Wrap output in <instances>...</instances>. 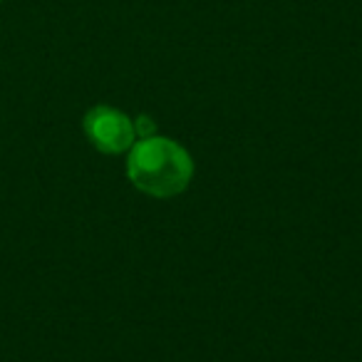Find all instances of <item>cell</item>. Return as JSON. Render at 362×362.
<instances>
[{
  "label": "cell",
  "instance_id": "cell-3",
  "mask_svg": "<svg viewBox=\"0 0 362 362\" xmlns=\"http://www.w3.org/2000/svg\"><path fill=\"white\" fill-rule=\"evenodd\" d=\"M134 132L141 136V139H146V136H154V122L149 119V117H139L134 124Z\"/></svg>",
  "mask_w": 362,
  "mask_h": 362
},
{
  "label": "cell",
  "instance_id": "cell-1",
  "mask_svg": "<svg viewBox=\"0 0 362 362\" xmlns=\"http://www.w3.org/2000/svg\"><path fill=\"white\" fill-rule=\"evenodd\" d=\"M127 174L139 192L156 199H169L189 187L194 161L189 151L166 136H146L132 144Z\"/></svg>",
  "mask_w": 362,
  "mask_h": 362
},
{
  "label": "cell",
  "instance_id": "cell-2",
  "mask_svg": "<svg viewBox=\"0 0 362 362\" xmlns=\"http://www.w3.org/2000/svg\"><path fill=\"white\" fill-rule=\"evenodd\" d=\"M85 134L105 154H124L134 144V122L115 107L97 105L85 115Z\"/></svg>",
  "mask_w": 362,
  "mask_h": 362
}]
</instances>
